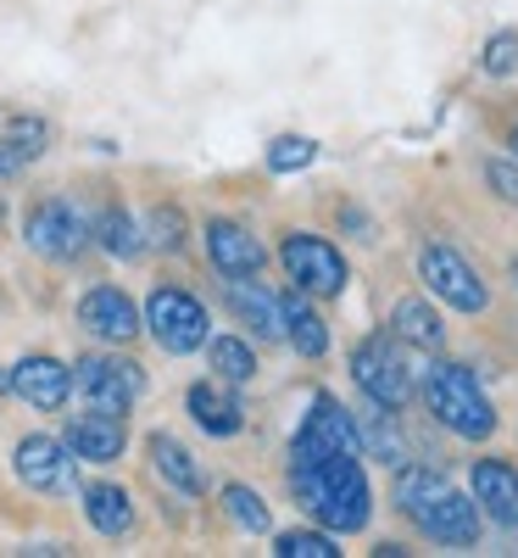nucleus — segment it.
Segmentation results:
<instances>
[{"label":"nucleus","instance_id":"1","mask_svg":"<svg viewBox=\"0 0 518 558\" xmlns=\"http://www.w3.org/2000/svg\"><path fill=\"white\" fill-rule=\"evenodd\" d=\"M291 492L307 514L335 536L362 531L368 514H373V492H368V475H362V447H357V430H351V413L341 408L335 391L312 397V413L301 418V430L291 441Z\"/></svg>","mask_w":518,"mask_h":558},{"label":"nucleus","instance_id":"2","mask_svg":"<svg viewBox=\"0 0 518 558\" xmlns=\"http://www.w3.org/2000/svg\"><path fill=\"white\" fill-rule=\"evenodd\" d=\"M396 502L430 542H446V547H474L480 542V520H485L480 502L468 492H457L441 470H430V463H402Z\"/></svg>","mask_w":518,"mask_h":558},{"label":"nucleus","instance_id":"3","mask_svg":"<svg viewBox=\"0 0 518 558\" xmlns=\"http://www.w3.org/2000/svg\"><path fill=\"white\" fill-rule=\"evenodd\" d=\"M423 408L435 413V425H446L462 441L496 436V408L462 363H430V375H423Z\"/></svg>","mask_w":518,"mask_h":558},{"label":"nucleus","instance_id":"4","mask_svg":"<svg viewBox=\"0 0 518 558\" xmlns=\"http://www.w3.org/2000/svg\"><path fill=\"white\" fill-rule=\"evenodd\" d=\"M351 380H357V391H362L373 408H407V397H412V368H407L396 336L373 330V336L351 352Z\"/></svg>","mask_w":518,"mask_h":558},{"label":"nucleus","instance_id":"5","mask_svg":"<svg viewBox=\"0 0 518 558\" xmlns=\"http://www.w3.org/2000/svg\"><path fill=\"white\" fill-rule=\"evenodd\" d=\"M139 324H146L151 341L162 352H173V357H190V352L207 347V307L190 291H178V286H157Z\"/></svg>","mask_w":518,"mask_h":558},{"label":"nucleus","instance_id":"6","mask_svg":"<svg viewBox=\"0 0 518 558\" xmlns=\"http://www.w3.org/2000/svg\"><path fill=\"white\" fill-rule=\"evenodd\" d=\"M279 263H285L291 274V286L307 291V296H341L346 291V257L335 241H323V235H307V229H296V235H285V246H279Z\"/></svg>","mask_w":518,"mask_h":558},{"label":"nucleus","instance_id":"7","mask_svg":"<svg viewBox=\"0 0 518 558\" xmlns=\"http://www.w3.org/2000/svg\"><path fill=\"white\" fill-rule=\"evenodd\" d=\"M23 241H28V252L51 257V263H73L89 246V218L73 202H62V196H45L23 218Z\"/></svg>","mask_w":518,"mask_h":558},{"label":"nucleus","instance_id":"8","mask_svg":"<svg viewBox=\"0 0 518 558\" xmlns=\"http://www.w3.org/2000/svg\"><path fill=\"white\" fill-rule=\"evenodd\" d=\"M73 386L89 408L101 413H128L139 397H146V368L128 363V357H78L73 363Z\"/></svg>","mask_w":518,"mask_h":558},{"label":"nucleus","instance_id":"9","mask_svg":"<svg viewBox=\"0 0 518 558\" xmlns=\"http://www.w3.org/2000/svg\"><path fill=\"white\" fill-rule=\"evenodd\" d=\"M418 274H423V286H430V296H441L457 313H485L491 307V291H485L480 268L468 263L462 252H452V246H423L418 252Z\"/></svg>","mask_w":518,"mask_h":558},{"label":"nucleus","instance_id":"10","mask_svg":"<svg viewBox=\"0 0 518 558\" xmlns=\"http://www.w3.org/2000/svg\"><path fill=\"white\" fill-rule=\"evenodd\" d=\"M78 324L96 341H112V347H128L146 324H139V307L128 302V291L118 286H96V291H84L78 296Z\"/></svg>","mask_w":518,"mask_h":558},{"label":"nucleus","instance_id":"11","mask_svg":"<svg viewBox=\"0 0 518 558\" xmlns=\"http://www.w3.org/2000/svg\"><path fill=\"white\" fill-rule=\"evenodd\" d=\"M7 391L23 397V402H34V408H45V413H57V408H67V397H73V368H67L62 357L34 352V357L12 363Z\"/></svg>","mask_w":518,"mask_h":558},{"label":"nucleus","instance_id":"12","mask_svg":"<svg viewBox=\"0 0 518 558\" xmlns=\"http://www.w3.org/2000/svg\"><path fill=\"white\" fill-rule=\"evenodd\" d=\"M12 463H17V481L34 486V492H73V463L78 458L57 436H23Z\"/></svg>","mask_w":518,"mask_h":558},{"label":"nucleus","instance_id":"13","mask_svg":"<svg viewBox=\"0 0 518 558\" xmlns=\"http://www.w3.org/2000/svg\"><path fill=\"white\" fill-rule=\"evenodd\" d=\"M207 257H212V268L223 279H257L262 263H268L262 241L251 235L246 223H234V218H212L207 223Z\"/></svg>","mask_w":518,"mask_h":558},{"label":"nucleus","instance_id":"14","mask_svg":"<svg viewBox=\"0 0 518 558\" xmlns=\"http://www.w3.org/2000/svg\"><path fill=\"white\" fill-rule=\"evenodd\" d=\"M67 452L84 458V463H118L123 447H128V430H123V418L118 413H101V408H89V413H73L67 418Z\"/></svg>","mask_w":518,"mask_h":558},{"label":"nucleus","instance_id":"15","mask_svg":"<svg viewBox=\"0 0 518 558\" xmlns=\"http://www.w3.org/2000/svg\"><path fill=\"white\" fill-rule=\"evenodd\" d=\"M468 497L480 502V514H491L496 525L518 531V470L507 458H480L468 475Z\"/></svg>","mask_w":518,"mask_h":558},{"label":"nucleus","instance_id":"16","mask_svg":"<svg viewBox=\"0 0 518 558\" xmlns=\"http://www.w3.org/2000/svg\"><path fill=\"white\" fill-rule=\"evenodd\" d=\"M184 408H190V418L207 436H240V425H246V408L229 391V380H196L184 391Z\"/></svg>","mask_w":518,"mask_h":558},{"label":"nucleus","instance_id":"17","mask_svg":"<svg viewBox=\"0 0 518 558\" xmlns=\"http://www.w3.org/2000/svg\"><path fill=\"white\" fill-rule=\"evenodd\" d=\"M279 324H285V330H279V336H285L301 357H323L329 352V324L307 307V291H285V296H279Z\"/></svg>","mask_w":518,"mask_h":558},{"label":"nucleus","instance_id":"18","mask_svg":"<svg viewBox=\"0 0 518 558\" xmlns=\"http://www.w3.org/2000/svg\"><path fill=\"white\" fill-rule=\"evenodd\" d=\"M351 430H357L362 458H380V463H391V470H402V463H407V441L396 430V408H373L368 402V413L357 418Z\"/></svg>","mask_w":518,"mask_h":558},{"label":"nucleus","instance_id":"19","mask_svg":"<svg viewBox=\"0 0 518 558\" xmlns=\"http://www.w3.org/2000/svg\"><path fill=\"white\" fill-rule=\"evenodd\" d=\"M223 296H229V307H234V318L240 324H251L257 336H279L285 324H279V296L273 291H262L257 279H223Z\"/></svg>","mask_w":518,"mask_h":558},{"label":"nucleus","instance_id":"20","mask_svg":"<svg viewBox=\"0 0 518 558\" xmlns=\"http://www.w3.org/2000/svg\"><path fill=\"white\" fill-rule=\"evenodd\" d=\"M45 146H51L45 118H7V129H0V173H23Z\"/></svg>","mask_w":518,"mask_h":558},{"label":"nucleus","instance_id":"21","mask_svg":"<svg viewBox=\"0 0 518 558\" xmlns=\"http://www.w3.org/2000/svg\"><path fill=\"white\" fill-rule=\"evenodd\" d=\"M391 336L396 341H407V347H423V352H435L441 341H446V324H441V313L423 302V296H402L396 302V313H391Z\"/></svg>","mask_w":518,"mask_h":558},{"label":"nucleus","instance_id":"22","mask_svg":"<svg viewBox=\"0 0 518 558\" xmlns=\"http://www.w3.org/2000/svg\"><path fill=\"white\" fill-rule=\"evenodd\" d=\"M151 463H157V475H162L173 492H184V497H201V492H207V475L196 470L190 447H178L173 436H151Z\"/></svg>","mask_w":518,"mask_h":558},{"label":"nucleus","instance_id":"23","mask_svg":"<svg viewBox=\"0 0 518 558\" xmlns=\"http://www.w3.org/2000/svg\"><path fill=\"white\" fill-rule=\"evenodd\" d=\"M84 520L101 536H128L134 531V502L123 486H89L84 492Z\"/></svg>","mask_w":518,"mask_h":558},{"label":"nucleus","instance_id":"24","mask_svg":"<svg viewBox=\"0 0 518 558\" xmlns=\"http://www.w3.org/2000/svg\"><path fill=\"white\" fill-rule=\"evenodd\" d=\"M207 363H212V375L229 380V386L257 380V352H251V341H240V336H218V341H207Z\"/></svg>","mask_w":518,"mask_h":558},{"label":"nucleus","instance_id":"25","mask_svg":"<svg viewBox=\"0 0 518 558\" xmlns=\"http://www.w3.org/2000/svg\"><path fill=\"white\" fill-rule=\"evenodd\" d=\"M89 241H101L112 257H139V252H146V235H139V223L123 213V207H107L96 223H89Z\"/></svg>","mask_w":518,"mask_h":558},{"label":"nucleus","instance_id":"26","mask_svg":"<svg viewBox=\"0 0 518 558\" xmlns=\"http://www.w3.org/2000/svg\"><path fill=\"white\" fill-rule=\"evenodd\" d=\"M273 553L279 558H341L335 531H279L273 536Z\"/></svg>","mask_w":518,"mask_h":558},{"label":"nucleus","instance_id":"27","mask_svg":"<svg viewBox=\"0 0 518 558\" xmlns=\"http://www.w3.org/2000/svg\"><path fill=\"white\" fill-rule=\"evenodd\" d=\"M223 508H229V520L240 525V531H251V536H262L273 520H268V502L251 492V486H229L223 492Z\"/></svg>","mask_w":518,"mask_h":558},{"label":"nucleus","instance_id":"28","mask_svg":"<svg viewBox=\"0 0 518 558\" xmlns=\"http://www.w3.org/2000/svg\"><path fill=\"white\" fill-rule=\"evenodd\" d=\"M312 157H318V146L307 134H279L273 146H268V168L273 173H296V168H312Z\"/></svg>","mask_w":518,"mask_h":558},{"label":"nucleus","instance_id":"29","mask_svg":"<svg viewBox=\"0 0 518 558\" xmlns=\"http://www.w3.org/2000/svg\"><path fill=\"white\" fill-rule=\"evenodd\" d=\"M146 246H157V252H178L184 246V213L178 207H157L146 218Z\"/></svg>","mask_w":518,"mask_h":558},{"label":"nucleus","instance_id":"30","mask_svg":"<svg viewBox=\"0 0 518 558\" xmlns=\"http://www.w3.org/2000/svg\"><path fill=\"white\" fill-rule=\"evenodd\" d=\"M480 68H485L491 78H513V73H518V34H496V39L485 45Z\"/></svg>","mask_w":518,"mask_h":558},{"label":"nucleus","instance_id":"31","mask_svg":"<svg viewBox=\"0 0 518 558\" xmlns=\"http://www.w3.org/2000/svg\"><path fill=\"white\" fill-rule=\"evenodd\" d=\"M491 184H496L502 202H518V168L513 162H491Z\"/></svg>","mask_w":518,"mask_h":558},{"label":"nucleus","instance_id":"32","mask_svg":"<svg viewBox=\"0 0 518 558\" xmlns=\"http://www.w3.org/2000/svg\"><path fill=\"white\" fill-rule=\"evenodd\" d=\"M507 146H513V157H518V129H513V134H507Z\"/></svg>","mask_w":518,"mask_h":558},{"label":"nucleus","instance_id":"33","mask_svg":"<svg viewBox=\"0 0 518 558\" xmlns=\"http://www.w3.org/2000/svg\"><path fill=\"white\" fill-rule=\"evenodd\" d=\"M0 391H7V375H0Z\"/></svg>","mask_w":518,"mask_h":558},{"label":"nucleus","instance_id":"34","mask_svg":"<svg viewBox=\"0 0 518 558\" xmlns=\"http://www.w3.org/2000/svg\"><path fill=\"white\" fill-rule=\"evenodd\" d=\"M513 274H518V263H513Z\"/></svg>","mask_w":518,"mask_h":558}]
</instances>
